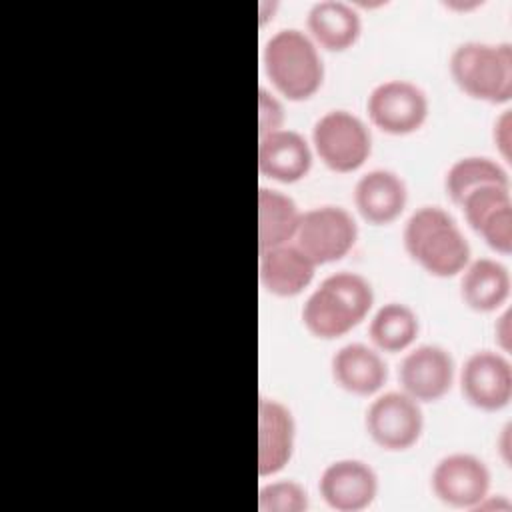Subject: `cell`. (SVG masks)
<instances>
[{
	"mask_svg": "<svg viewBox=\"0 0 512 512\" xmlns=\"http://www.w3.org/2000/svg\"><path fill=\"white\" fill-rule=\"evenodd\" d=\"M374 304L372 284L358 272L326 276L302 306V324L320 340H334L356 328Z\"/></svg>",
	"mask_w": 512,
	"mask_h": 512,
	"instance_id": "obj_1",
	"label": "cell"
},
{
	"mask_svg": "<svg viewBox=\"0 0 512 512\" xmlns=\"http://www.w3.org/2000/svg\"><path fill=\"white\" fill-rule=\"evenodd\" d=\"M408 256L438 278L456 276L470 262V244L450 212L440 206L416 208L402 230Z\"/></svg>",
	"mask_w": 512,
	"mask_h": 512,
	"instance_id": "obj_2",
	"label": "cell"
},
{
	"mask_svg": "<svg viewBox=\"0 0 512 512\" xmlns=\"http://www.w3.org/2000/svg\"><path fill=\"white\" fill-rule=\"evenodd\" d=\"M262 64L272 86L288 100L312 98L324 82V64L314 40L298 28H282L268 38Z\"/></svg>",
	"mask_w": 512,
	"mask_h": 512,
	"instance_id": "obj_3",
	"label": "cell"
},
{
	"mask_svg": "<svg viewBox=\"0 0 512 512\" xmlns=\"http://www.w3.org/2000/svg\"><path fill=\"white\" fill-rule=\"evenodd\" d=\"M450 76L470 98L502 104L512 98V46L510 42L466 40L448 60Z\"/></svg>",
	"mask_w": 512,
	"mask_h": 512,
	"instance_id": "obj_4",
	"label": "cell"
},
{
	"mask_svg": "<svg viewBox=\"0 0 512 512\" xmlns=\"http://www.w3.org/2000/svg\"><path fill=\"white\" fill-rule=\"evenodd\" d=\"M312 146L334 172L358 170L372 152V136L364 120L348 110H330L312 126Z\"/></svg>",
	"mask_w": 512,
	"mask_h": 512,
	"instance_id": "obj_5",
	"label": "cell"
},
{
	"mask_svg": "<svg viewBox=\"0 0 512 512\" xmlns=\"http://www.w3.org/2000/svg\"><path fill=\"white\" fill-rule=\"evenodd\" d=\"M358 240L354 216L334 204L314 206L300 214L294 244L318 266L344 258Z\"/></svg>",
	"mask_w": 512,
	"mask_h": 512,
	"instance_id": "obj_6",
	"label": "cell"
},
{
	"mask_svg": "<svg viewBox=\"0 0 512 512\" xmlns=\"http://www.w3.org/2000/svg\"><path fill=\"white\" fill-rule=\"evenodd\" d=\"M428 96L410 80H384L366 98L370 122L392 136H406L422 128L428 118Z\"/></svg>",
	"mask_w": 512,
	"mask_h": 512,
	"instance_id": "obj_7",
	"label": "cell"
},
{
	"mask_svg": "<svg viewBox=\"0 0 512 512\" xmlns=\"http://www.w3.org/2000/svg\"><path fill=\"white\" fill-rule=\"evenodd\" d=\"M364 426L368 436L384 450L402 452L412 448L424 430L420 402L402 390L378 394L366 408Z\"/></svg>",
	"mask_w": 512,
	"mask_h": 512,
	"instance_id": "obj_8",
	"label": "cell"
},
{
	"mask_svg": "<svg viewBox=\"0 0 512 512\" xmlns=\"http://www.w3.org/2000/svg\"><path fill=\"white\" fill-rule=\"evenodd\" d=\"M490 480L492 476L484 460L468 452H452L434 464L430 488L442 504L474 510L488 496Z\"/></svg>",
	"mask_w": 512,
	"mask_h": 512,
	"instance_id": "obj_9",
	"label": "cell"
},
{
	"mask_svg": "<svg viewBox=\"0 0 512 512\" xmlns=\"http://www.w3.org/2000/svg\"><path fill=\"white\" fill-rule=\"evenodd\" d=\"M454 372V358L444 346L420 344L400 360L398 382L416 402H436L452 388Z\"/></svg>",
	"mask_w": 512,
	"mask_h": 512,
	"instance_id": "obj_10",
	"label": "cell"
},
{
	"mask_svg": "<svg viewBox=\"0 0 512 512\" xmlns=\"http://www.w3.org/2000/svg\"><path fill=\"white\" fill-rule=\"evenodd\" d=\"M462 396L476 408L494 412L512 398V366L506 356L492 350L472 352L460 368Z\"/></svg>",
	"mask_w": 512,
	"mask_h": 512,
	"instance_id": "obj_11",
	"label": "cell"
},
{
	"mask_svg": "<svg viewBox=\"0 0 512 512\" xmlns=\"http://www.w3.org/2000/svg\"><path fill=\"white\" fill-rule=\"evenodd\" d=\"M318 492L336 512H360L378 496V474L364 460L340 458L322 470Z\"/></svg>",
	"mask_w": 512,
	"mask_h": 512,
	"instance_id": "obj_12",
	"label": "cell"
},
{
	"mask_svg": "<svg viewBox=\"0 0 512 512\" xmlns=\"http://www.w3.org/2000/svg\"><path fill=\"white\" fill-rule=\"evenodd\" d=\"M470 228L500 254L512 250V196L510 186L484 184L460 204Z\"/></svg>",
	"mask_w": 512,
	"mask_h": 512,
	"instance_id": "obj_13",
	"label": "cell"
},
{
	"mask_svg": "<svg viewBox=\"0 0 512 512\" xmlns=\"http://www.w3.org/2000/svg\"><path fill=\"white\" fill-rule=\"evenodd\" d=\"M296 422L288 406L276 398L258 400V474H278L292 458Z\"/></svg>",
	"mask_w": 512,
	"mask_h": 512,
	"instance_id": "obj_14",
	"label": "cell"
},
{
	"mask_svg": "<svg viewBox=\"0 0 512 512\" xmlns=\"http://www.w3.org/2000/svg\"><path fill=\"white\" fill-rule=\"evenodd\" d=\"M258 254L260 284L274 296H298L314 280L316 264L294 242L258 250Z\"/></svg>",
	"mask_w": 512,
	"mask_h": 512,
	"instance_id": "obj_15",
	"label": "cell"
},
{
	"mask_svg": "<svg viewBox=\"0 0 512 512\" xmlns=\"http://www.w3.org/2000/svg\"><path fill=\"white\" fill-rule=\"evenodd\" d=\"M312 168V148L306 138L290 128H280L258 138V170L282 184L302 180Z\"/></svg>",
	"mask_w": 512,
	"mask_h": 512,
	"instance_id": "obj_16",
	"label": "cell"
},
{
	"mask_svg": "<svg viewBox=\"0 0 512 512\" xmlns=\"http://www.w3.org/2000/svg\"><path fill=\"white\" fill-rule=\"evenodd\" d=\"M406 202V182L388 168L368 170L354 186V206L358 214L374 226L394 222L404 212Z\"/></svg>",
	"mask_w": 512,
	"mask_h": 512,
	"instance_id": "obj_17",
	"label": "cell"
},
{
	"mask_svg": "<svg viewBox=\"0 0 512 512\" xmlns=\"http://www.w3.org/2000/svg\"><path fill=\"white\" fill-rule=\"evenodd\" d=\"M330 372L342 390L356 396L376 394L388 378V366L380 352L362 342L340 346L330 360Z\"/></svg>",
	"mask_w": 512,
	"mask_h": 512,
	"instance_id": "obj_18",
	"label": "cell"
},
{
	"mask_svg": "<svg viewBox=\"0 0 512 512\" xmlns=\"http://www.w3.org/2000/svg\"><path fill=\"white\" fill-rule=\"evenodd\" d=\"M306 28L316 46L330 52H344L360 38L362 20L352 4L342 0H320L310 6Z\"/></svg>",
	"mask_w": 512,
	"mask_h": 512,
	"instance_id": "obj_19",
	"label": "cell"
},
{
	"mask_svg": "<svg viewBox=\"0 0 512 512\" xmlns=\"http://www.w3.org/2000/svg\"><path fill=\"white\" fill-rule=\"evenodd\" d=\"M460 274V296L476 312L498 310L510 296V272L498 260L476 258Z\"/></svg>",
	"mask_w": 512,
	"mask_h": 512,
	"instance_id": "obj_20",
	"label": "cell"
},
{
	"mask_svg": "<svg viewBox=\"0 0 512 512\" xmlns=\"http://www.w3.org/2000/svg\"><path fill=\"white\" fill-rule=\"evenodd\" d=\"M298 204L274 188L258 190V250L274 248L294 240L300 222Z\"/></svg>",
	"mask_w": 512,
	"mask_h": 512,
	"instance_id": "obj_21",
	"label": "cell"
},
{
	"mask_svg": "<svg viewBox=\"0 0 512 512\" xmlns=\"http://www.w3.org/2000/svg\"><path fill=\"white\" fill-rule=\"evenodd\" d=\"M420 332V320L416 312L404 302L382 304L368 324V336L372 344L388 354L410 348Z\"/></svg>",
	"mask_w": 512,
	"mask_h": 512,
	"instance_id": "obj_22",
	"label": "cell"
},
{
	"mask_svg": "<svg viewBox=\"0 0 512 512\" xmlns=\"http://www.w3.org/2000/svg\"><path fill=\"white\" fill-rule=\"evenodd\" d=\"M500 184L510 186L508 172L488 156H464L456 160L444 176V190L448 198L460 206L462 200L478 186Z\"/></svg>",
	"mask_w": 512,
	"mask_h": 512,
	"instance_id": "obj_23",
	"label": "cell"
},
{
	"mask_svg": "<svg viewBox=\"0 0 512 512\" xmlns=\"http://www.w3.org/2000/svg\"><path fill=\"white\" fill-rule=\"evenodd\" d=\"M308 506V492L296 480H276L264 484L258 492L260 512H304Z\"/></svg>",
	"mask_w": 512,
	"mask_h": 512,
	"instance_id": "obj_24",
	"label": "cell"
},
{
	"mask_svg": "<svg viewBox=\"0 0 512 512\" xmlns=\"http://www.w3.org/2000/svg\"><path fill=\"white\" fill-rule=\"evenodd\" d=\"M284 128V106L266 88L258 90V138Z\"/></svg>",
	"mask_w": 512,
	"mask_h": 512,
	"instance_id": "obj_25",
	"label": "cell"
},
{
	"mask_svg": "<svg viewBox=\"0 0 512 512\" xmlns=\"http://www.w3.org/2000/svg\"><path fill=\"white\" fill-rule=\"evenodd\" d=\"M510 126H512V122H510V110H504V112L500 114V118L494 122V142H496V146H498L502 158L508 160V162H510V146H512V144H510V142H512Z\"/></svg>",
	"mask_w": 512,
	"mask_h": 512,
	"instance_id": "obj_26",
	"label": "cell"
},
{
	"mask_svg": "<svg viewBox=\"0 0 512 512\" xmlns=\"http://www.w3.org/2000/svg\"><path fill=\"white\" fill-rule=\"evenodd\" d=\"M494 334H496V340H498L500 348L504 352H508L510 350V340H512V336H510L512 334V330H510V310H504L500 314V318L494 324Z\"/></svg>",
	"mask_w": 512,
	"mask_h": 512,
	"instance_id": "obj_27",
	"label": "cell"
},
{
	"mask_svg": "<svg viewBox=\"0 0 512 512\" xmlns=\"http://www.w3.org/2000/svg\"><path fill=\"white\" fill-rule=\"evenodd\" d=\"M498 448H500V456L504 460L506 466H510V424H506L500 432V438H498Z\"/></svg>",
	"mask_w": 512,
	"mask_h": 512,
	"instance_id": "obj_28",
	"label": "cell"
},
{
	"mask_svg": "<svg viewBox=\"0 0 512 512\" xmlns=\"http://www.w3.org/2000/svg\"><path fill=\"white\" fill-rule=\"evenodd\" d=\"M480 2H470V4H466V2H448L446 6L448 8H454V10H470V8H476Z\"/></svg>",
	"mask_w": 512,
	"mask_h": 512,
	"instance_id": "obj_29",
	"label": "cell"
}]
</instances>
